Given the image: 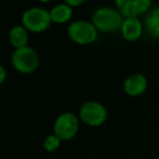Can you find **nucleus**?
<instances>
[{"label": "nucleus", "mask_w": 159, "mask_h": 159, "mask_svg": "<svg viewBox=\"0 0 159 159\" xmlns=\"http://www.w3.org/2000/svg\"><path fill=\"white\" fill-rule=\"evenodd\" d=\"M122 22L121 13L111 8H100L93 16V24L102 32L117 31L121 29Z\"/></svg>", "instance_id": "obj_1"}, {"label": "nucleus", "mask_w": 159, "mask_h": 159, "mask_svg": "<svg viewBox=\"0 0 159 159\" xmlns=\"http://www.w3.org/2000/svg\"><path fill=\"white\" fill-rule=\"evenodd\" d=\"M22 22L26 30L35 33H40L46 31L50 25V13L42 8H32L24 12Z\"/></svg>", "instance_id": "obj_2"}, {"label": "nucleus", "mask_w": 159, "mask_h": 159, "mask_svg": "<svg viewBox=\"0 0 159 159\" xmlns=\"http://www.w3.org/2000/svg\"><path fill=\"white\" fill-rule=\"evenodd\" d=\"M13 66L21 73H32L38 66V56L35 50L27 46L16 48L12 55Z\"/></svg>", "instance_id": "obj_3"}, {"label": "nucleus", "mask_w": 159, "mask_h": 159, "mask_svg": "<svg viewBox=\"0 0 159 159\" xmlns=\"http://www.w3.org/2000/svg\"><path fill=\"white\" fill-rule=\"evenodd\" d=\"M68 33L74 43L87 45L97 38V29L95 25L86 21H76L69 26Z\"/></svg>", "instance_id": "obj_4"}, {"label": "nucleus", "mask_w": 159, "mask_h": 159, "mask_svg": "<svg viewBox=\"0 0 159 159\" xmlns=\"http://www.w3.org/2000/svg\"><path fill=\"white\" fill-rule=\"evenodd\" d=\"M79 130V120L73 113L66 112L59 116L56 120L53 131L61 141L71 139Z\"/></svg>", "instance_id": "obj_5"}, {"label": "nucleus", "mask_w": 159, "mask_h": 159, "mask_svg": "<svg viewBox=\"0 0 159 159\" xmlns=\"http://www.w3.org/2000/svg\"><path fill=\"white\" fill-rule=\"evenodd\" d=\"M80 116L84 123L91 126H98L106 121L107 111L102 105L95 102H89L82 106Z\"/></svg>", "instance_id": "obj_6"}, {"label": "nucleus", "mask_w": 159, "mask_h": 159, "mask_svg": "<svg viewBox=\"0 0 159 159\" xmlns=\"http://www.w3.org/2000/svg\"><path fill=\"white\" fill-rule=\"evenodd\" d=\"M120 13L125 18H137L144 14L152 5V0H115Z\"/></svg>", "instance_id": "obj_7"}, {"label": "nucleus", "mask_w": 159, "mask_h": 159, "mask_svg": "<svg viewBox=\"0 0 159 159\" xmlns=\"http://www.w3.org/2000/svg\"><path fill=\"white\" fill-rule=\"evenodd\" d=\"M147 89V80L143 74H132L124 82V91L129 96L136 97L144 93Z\"/></svg>", "instance_id": "obj_8"}, {"label": "nucleus", "mask_w": 159, "mask_h": 159, "mask_svg": "<svg viewBox=\"0 0 159 159\" xmlns=\"http://www.w3.org/2000/svg\"><path fill=\"white\" fill-rule=\"evenodd\" d=\"M122 36L129 42L137 40L142 35L143 25L137 18H126L121 25Z\"/></svg>", "instance_id": "obj_9"}, {"label": "nucleus", "mask_w": 159, "mask_h": 159, "mask_svg": "<svg viewBox=\"0 0 159 159\" xmlns=\"http://www.w3.org/2000/svg\"><path fill=\"white\" fill-rule=\"evenodd\" d=\"M9 39L16 48L26 46L27 40H29V34H27L26 29L24 26L12 27L9 33Z\"/></svg>", "instance_id": "obj_10"}, {"label": "nucleus", "mask_w": 159, "mask_h": 159, "mask_svg": "<svg viewBox=\"0 0 159 159\" xmlns=\"http://www.w3.org/2000/svg\"><path fill=\"white\" fill-rule=\"evenodd\" d=\"M50 18L52 22L56 23H64L69 21L72 16V10L68 5H59L52 8L50 12Z\"/></svg>", "instance_id": "obj_11"}, {"label": "nucleus", "mask_w": 159, "mask_h": 159, "mask_svg": "<svg viewBox=\"0 0 159 159\" xmlns=\"http://www.w3.org/2000/svg\"><path fill=\"white\" fill-rule=\"evenodd\" d=\"M145 27L147 32L155 38H159V7L152 10L145 20Z\"/></svg>", "instance_id": "obj_12"}, {"label": "nucleus", "mask_w": 159, "mask_h": 159, "mask_svg": "<svg viewBox=\"0 0 159 159\" xmlns=\"http://www.w3.org/2000/svg\"><path fill=\"white\" fill-rule=\"evenodd\" d=\"M60 141L61 139L57 136V135H49L44 142V147L48 152H55L56 149H58V147L60 146Z\"/></svg>", "instance_id": "obj_13"}, {"label": "nucleus", "mask_w": 159, "mask_h": 159, "mask_svg": "<svg viewBox=\"0 0 159 159\" xmlns=\"http://www.w3.org/2000/svg\"><path fill=\"white\" fill-rule=\"evenodd\" d=\"M85 0H66V2L68 6H72V7H76V6L82 5Z\"/></svg>", "instance_id": "obj_14"}, {"label": "nucleus", "mask_w": 159, "mask_h": 159, "mask_svg": "<svg viewBox=\"0 0 159 159\" xmlns=\"http://www.w3.org/2000/svg\"><path fill=\"white\" fill-rule=\"evenodd\" d=\"M6 80V71L2 66H0V84Z\"/></svg>", "instance_id": "obj_15"}, {"label": "nucleus", "mask_w": 159, "mask_h": 159, "mask_svg": "<svg viewBox=\"0 0 159 159\" xmlns=\"http://www.w3.org/2000/svg\"><path fill=\"white\" fill-rule=\"evenodd\" d=\"M40 1H43V2H48L49 0H40Z\"/></svg>", "instance_id": "obj_16"}]
</instances>
